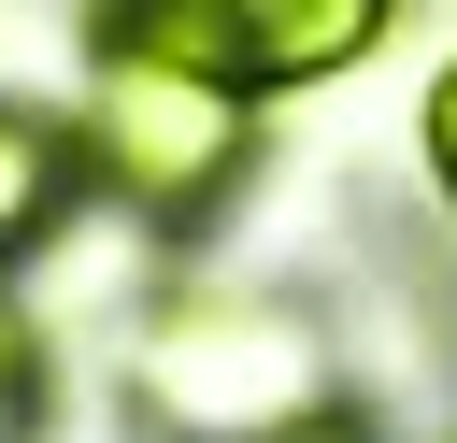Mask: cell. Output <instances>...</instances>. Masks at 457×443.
Here are the masks:
<instances>
[{
    "label": "cell",
    "mask_w": 457,
    "mask_h": 443,
    "mask_svg": "<svg viewBox=\"0 0 457 443\" xmlns=\"http://www.w3.org/2000/svg\"><path fill=\"white\" fill-rule=\"evenodd\" d=\"M100 200H86V157H71V114L57 100H29V86H0V300L86 229Z\"/></svg>",
    "instance_id": "4"
},
{
    "label": "cell",
    "mask_w": 457,
    "mask_h": 443,
    "mask_svg": "<svg viewBox=\"0 0 457 443\" xmlns=\"http://www.w3.org/2000/svg\"><path fill=\"white\" fill-rule=\"evenodd\" d=\"M386 29H400V0H86V43H157L243 100H314Z\"/></svg>",
    "instance_id": "3"
},
{
    "label": "cell",
    "mask_w": 457,
    "mask_h": 443,
    "mask_svg": "<svg viewBox=\"0 0 457 443\" xmlns=\"http://www.w3.org/2000/svg\"><path fill=\"white\" fill-rule=\"evenodd\" d=\"M114 414L143 443H300V429L357 414V343L300 286L171 272L114 329Z\"/></svg>",
    "instance_id": "1"
},
{
    "label": "cell",
    "mask_w": 457,
    "mask_h": 443,
    "mask_svg": "<svg viewBox=\"0 0 457 443\" xmlns=\"http://www.w3.org/2000/svg\"><path fill=\"white\" fill-rule=\"evenodd\" d=\"M414 157H428V200H443V229H457V57H443L428 100H414Z\"/></svg>",
    "instance_id": "6"
},
{
    "label": "cell",
    "mask_w": 457,
    "mask_h": 443,
    "mask_svg": "<svg viewBox=\"0 0 457 443\" xmlns=\"http://www.w3.org/2000/svg\"><path fill=\"white\" fill-rule=\"evenodd\" d=\"M0 443H57V343L14 300H0Z\"/></svg>",
    "instance_id": "5"
},
{
    "label": "cell",
    "mask_w": 457,
    "mask_h": 443,
    "mask_svg": "<svg viewBox=\"0 0 457 443\" xmlns=\"http://www.w3.org/2000/svg\"><path fill=\"white\" fill-rule=\"evenodd\" d=\"M71 157H86V200L143 243H200L257 200V157H271V100L157 57V43H86V86H71Z\"/></svg>",
    "instance_id": "2"
},
{
    "label": "cell",
    "mask_w": 457,
    "mask_h": 443,
    "mask_svg": "<svg viewBox=\"0 0 457 443\" xmlns=\"http://www.w3.org/2000/svg\"><path fill=\"white\" fill-rule=\"evenodd\" d=\"M300 443H386V429H371V414H328V429H300Z\"/></svg>",
    "instance_id": "7"
}]
</instances>
